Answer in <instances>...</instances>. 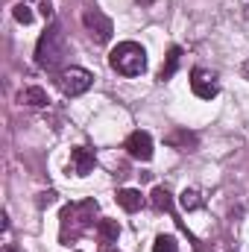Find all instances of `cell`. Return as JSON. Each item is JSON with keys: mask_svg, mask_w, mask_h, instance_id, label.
<instances>
[{"mask_svg": "<svg viewBox=\"0 0 249 252\" xmlns=\"http://www.w3.org/2000/svg\"><path fill=\"white\" fill-rule=\"evenodd\" d=\"M97 214V202L94 199H82V202H67L59 214V238L64 247H70L91 223Z\"/></svg>", "mask_w": 249, "mask_h": 252, "instance_id": "6da1fadb", "label": "cell"}, {"mask_svg": "<svg viewBox=\"0 0 249 252\" xmlns=\"http://www.w3.org/2000/svg\"><path fill=\"white\" fill-rule=\"evenodd\" d=\"M138 3H153V0H138Z\"/></svg>", "mask_w": 249, "mask_h": 252, "instance_id": "ffe728a7", "label": "cell"}, {"mask_svg": "<svg viewBox=\"0 0 249 252\" xmlns=\"http://www.w3.org/2000/svg\"><path fill=\"white\" fill-rule=\"evenodd\" d=\"M41 15H44V18H53V6H50V3H47V0H44V3H41Z\"/></svg>", "mask_w": 249, "mask_h": 252, "instance_id": "ac0fdd59", "label": "cell"}, {"mask_svg": "<svg viewBox=\"0 0 249 252\" xmlns=\"http://www.w3.org/2000/svg\"><path fill=\"white\" fill-rule=\"evenodd\" d=\"M82 21H85V27H88V32H91V38L97 41V44H109L112 41V32H115V27H112V21L97 9V6H91V9H85V15H82Z\"/></svg>", "mask_w": 249, "mask_h": 252, "instance_id": "277c9868", "label": "cell"}, {"mask_svg": "<svg viewBox=\"0 0 249 252\" xmlns=\"http://www.w3.org/2000/svg\"><path fill=\"white\" fill-rule=\"evenodd\" d=\"M64 56H67V41H64L62 27L59 24H50L41 32L38 44H35V64L44 67V70H56L64 62Z\"/></svg>", "mask_w": 249, "mask_h": 252, "instance_id": "7a4b0ae2", "label": "cell"}, {"mask_svg": "<svg viewBox=\"0 0 249 252\" xmlns=\"http://www.w3.org/2000/svg\"><path fill=\"white\" fill-rule=\"evenodd\" d=\"M6 252H15V250H12V247H9V250H6Z\"/></svg>", "mask_w": 249, "mask_h": 252, "instance_id": "44dd1931", "label": "cell"}, {"mask_svg": "<svg viewBox=\"0 0 249 252\" xmlns=\"http://www.w3.org/2000/svg\"><path fill=\"white\" fill-rule=\"evenodd\" d=\"M190 91L199 97V100H214L220 94V85H217V76L211 70H202V67H193L190 70Z\"/></svg>", "mask_w": 249, "mask_h": 252, "instance_id": "8992f818", "label": "cell"}, {"mask_svg": "<svg viewBox=\"0 0 249 252\" xmlns=\"http://www.w3.org/2000/svg\"><path fill=\"white\" fill-rule=\"evenodd\" d=\"M100 238H103V244H115L118 241V235H121V226H118V220H100Z\"/></svg>", "mask_w": 249, "mask_h": 252, "instance_id": "7c38bea8", "label": "cell"}, {"mask_svg": "<svg viewBox=\"0 0 249 252\" xmlns=\"http://www.w3.org/2000/svg\"><path fill=\"white\" fill-rule=\"evenodd\" d=\"M94 164H97V158H94V153L88 150V147H73L70 150V173H76V176H88L91 170H94Z\"/></svg>", "mask_w": 249, "mask_h": 252, "instance_id": "ba28073f", "label": "cell"}, {"mask_svg": "<svg viewBox=\"0 0 249 252\" xmlns=\"http://www.w3.org/2000/svg\"><path fill=\"white\" fill-rule=\"evenodd\" d=\"M153 205H156L158 211H170V208H173V196H170V190L167 188H156L153 190Z\"/></svg>", "mask_w": 249, "mask_h": 252, "instance_id": "4fadbf2b", "label": "cell"}, {"mask_svg": "<svg viewBox=\"0 0 249 252\" xmlns=\"http://www.w3.org/2000/svg\"><path fill=\"white\" fill-rule=\"evenodd\" d=\"M179 202H182V208H185V211H193V208H199V205H202V199H199V193H196V190H185V193L179 196Z\"/></svg>", "mask_w": 249, "mask_h": 252, "instance_id": "9a60e30c", "label": "cell"}, {"mask_svg": "<svg viewBox=\"0 0 249 252\" xmlns=\"http://www.w3.org/2000/svg\"><path fill=\"white\" fill-rule=\"evenodd\" d=\"M91 82H94V73H88L85 67H67V70H62V76H59V85H62V91L67 97L85 94L91 88Z\"/></svg>", "mask_w": 249, "mask_h": 252, "instance_id": "5b68a950", "label": "cell"}, {"mask_svg": "<svg viewBox=\"0 0 249 252\" xmlns=\"http://www.w3.org/2000/svg\"><path fill=\"white\" fill-rule=\"evenodd\" d=\"M15 21H18V24H32V12H30L27 3H18V6H15Z\"/></svg>", "mask_w": 249, "mask_h": 252, "instance_id": "2e32d148", "label": "cell"}, {"mask_svg": "<svg viewBox=\"0 0 249 252\" xmlns=\"http://www.w3.org/2000/svg\"><path fill=\"white\" fill-rule=\"evenodd\" d=\"M118 202H121L124 211H141L144 196H141V190H135V188H124V190H118Z\"/></svg>", "mask_w": 249, "mask_h": 252, "instance_id": "30bf717a", "label": "cell"}, {"mask_svg": "<svg viewBox=\"0 0 249 252\" xmlns=\"http://www.w3.org/2000/svg\"><path fill=\"white\" fill-rule=\"evenodd\" d=\"M126 153H129L132 158H138V161H150V158H153V138H150V132L135 129V132L126 138Z\"/></svg>", "mask_w": 249, "mask_h": 252, "instance_id": "52a82bcc", "label": "cell"}, {"mask_svg": "<svg viewBox=\"0 0 249 252\" xmlns=\"http://www.w3.org/2000/svg\"><path fill=\"white\" fill-rule=\"evenodd\" d=\"M109 64L121 76H141L147 70V50L141 44H135V41H121L109 53Z\"/></svg>", "mask_w": 249, "mask_h": 252, "instance_id": "3957f363", "label": "cell"}, {"mask_svg": "<svg viewBox=\"0 0 249 252\" xmlns=\"http://www.w3.org/2000/svg\"><path fill=\"white\" fill-rule=\"evenodd\" d=\"M18 103H24V106H32V109H41V106H47L50 100H47V91H44V88H38V85H30V88H24V91L18 94Z\"/></svg>", "mask_w": 249, "mask_h": 252, "instance_id": "9c48e42d", "label": "cell"}, {"mask_svg": "<svg viewBox=\"0 0 249 252\" xmlns=\"http://www.w3.org/2000/svg\"><path fill=\"white\" fill-rule=\"evenodd\" d=\"M53 199H56V193H53V190H47V193H41V205H50Z\"/></svg>", "mask_w": 249, "mask_h": 252, "instance_id": "d6986e66", "label": "cell"}, {"mask_svg": "<svg viewBox=\"0 0 249 252\" xmlns=\"http://www.w3.org/2000/svg\"><path fill=\"white\" fill-rule=\"evenodd\" d=\"M167 144H170V147L185 144V150H187V144H196V138H193V135H187V132H176V135H170V138H167Z\"/></svg>", "mask_w": 249, "mask_h": 252, "instance_id": "e0dca14e", "label": "cell"}, {"mask_svg": "<svg viewBox=\"0 0 249 252\" xmlns=\"http://www.w3.org/2000/svg\"><path fill=\"white\" fill-rule=\"evenodd\" d=\"M153 252H179V244L173 235H158L153 244Z\"/></svg>", "mask_w": 249, "mask_h": 252, "instance_id": "5bb4252c", "label": "cell"}, {"mask_svg": "<svg viewBox=\"0 0 249 252\" xmlns=\"http://www.w3.org/2000/svg\"><path fill=\"white\" fill-rule=\"evenodd\" d=\"M179 62H182V50H179V47H173V50L167 53V62H164V67H161L158 79H161V82H164V79H170V76L176 73V67H179Z\"/></svg>", "mask_w": 249, "mask_h": 252, "instance_id": "8fae6325", "label": "cell"}]
</instances>
